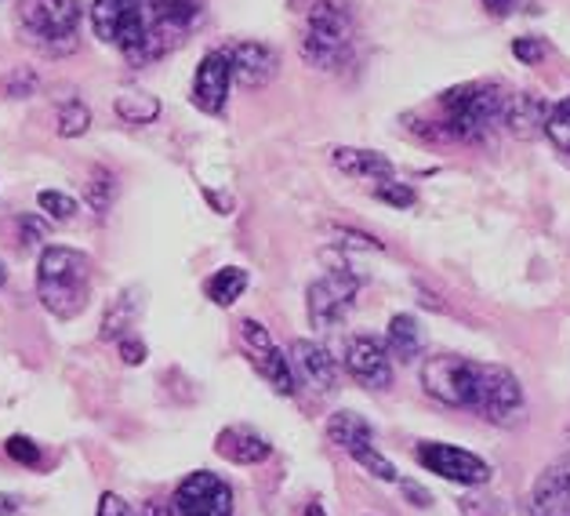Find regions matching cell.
I'll return each mask as SVG.
<instances>
[{
	"mask_svg": "<svg viewBox=\"0 0 570 516\" xmlns=\"http://www.w3.org/2000/svg\"><path fill=\"white\" fill-rule=\"evenodd\" d=\"M138 313H142V288L120 291V295L114 299V305H109L106 317H102V331L99 334L106 342H120L124 334H131Z\"/></svg>",
	"mask_w": 570,
	"mask_h": 516,
	"instance_id": "22",
	"label": "cell"
},
{
	"mask_svg": "<svg viewBox=\"0 0 570 516\" xmlns=\"http://www.w3.org/2000/svg\"><path fill=\"white\" fill-rule=\"evenodd\" d=\"M327 440L335 444V448H342L350 458H356L360 466H364L374 480L382 484H396V466L389 463V458L374 448V429L364 415L356 411H338L331 415L327 422Z\"/></svg>",
	"mask_w": 570,
	"mask_h": 516,
	"instance_id": "7",
	"label": "cell"
},
{
	"mask_svg": "<svg viewBox=\"0 0 570 516\" xmlns=\"http://www.w3.org/2000/svg\"><path fill=\"white\" fill-rule=\"evenodd\" d=\"M55 120H59V135L62 138H80V135H88V128H91V109L85 103L69 99Z\"/></svg>",
	"mask_w": 570,
	"mask_h": 516,
	"instance_id": "26",
	"label": "cell"
},
{
	"mask_svg": "<svg viewBox=\"0 0 570 516\" xmlns=\"http://www.w3.org/2000/svg\"><path fill=\"white\" fill-rule=\"evenodd\" d=\"M414 458H419L422 469L436 473L440 480H451L462 487H480L494 477L491 463H483L480 455L454 448V444H443V440H422L419 448H414Z\"/></svg>",
	"mask_w": 570,
	"mask_h": 516,
	"instance_id": "9",
	"label": "cell"
},
{
	"mask_svg": "<svg viewBox=\"0 0 570 516\" xmlns=\"http://www.w3.org/2000/svg\"><path fill=\"white\" fill-rule=\"evenodd\" d=\"M37 299L59 320H73L85 313L91 299V259L85 251L45 247L37 270Z\"/></svg>",
	"mask_w": 570,
	"mask_h": 516,
	"instance_id": "3",
	"label": "cell"
},
{
	"mask_svg": "<svg viewBox=\"0 0 570 516\" xmlns=\"http://www.w3.org/2000/svg\"><path fill=\"white\" fill-rule=\"evenodd\" d=\"M483 386V364L469 357H454V353H440L429 357L422 364V389L443 408L454 411H472L476 408Z\"/></svg>",
	"mask_w": 570,
	"mask_h": 516,
	"instance_id": "4",
	"label": "cell"
},
{
	"mask_svg": "<svg viewBox=\"0 0 570 516\" xmlns=\"http://www.w3.org/2000/svg\"><path fill=\"white\" fill-rule=\"evenodd\" d=\"M400 491H403V495H407V498H414V506H419V509H422V506H429V495L422 491V487H419V484L403 480V484H400Z\"/></svg>",
	"mask_w": 570,
	"mask_h": 516,
	"instance_id": "36",
	"label": "cell"
},
{
	"mask_svg": "<svg viewBox=\"0 0 570 516\" xmlns=\"http://www.w3.org/2000/svg\"><path fill=\"white\" fill-rule=\"evenodd\" d=\"M527 516H570V458H560L538 473L523 502Z\"/></svg>",
	"mask_w": 570,
	"mask_h": 516,
	"instance_id": "16",
	"label": "cell"
},
{
	"mask_svg": "<svg viewBox=\"0 0 570 516\" xmlns=\"http://www.w3.org/2000/svg\"><path fill=\"white\" fill-rule=\"evenodd\" d=\"M229 88H233V62L226 48L207 51L197 66V77H193V106L207 117H218L229 103Z\"/></svg>",
	"mask_w": 570,
	"mask_h": 516,
	"instance_id": "14",
	"label": "cell"
},
{
	"mask_svg": "<svg viewBox=\"0 0 570 516\" xmlns=\"http://www.w3.org/2000/svg\"><path fill=\"white\" fill-rule=\"evenodd\" d=\"M305 516H324V509H320V506H309V509H305Z\"/></svg>",
	"mask_w": 570,
	"mask_h": 516,
	"instance_id": "39",
	"label": "cell"
},
{
	"mask_svg": "<svg viewBox=\"0 0 570 516\" xmlns=\"http://www.w3.org/2000/svg\"><path fill=\"white\" fill-rule=\"evenodd\" d=\"M342 236V247H360V251H382V244L374 241V236H367V233H356V230H342L338 233Z\"/></svg>",
	"mask_w": 570,
	"mask_h": 516,
	"instance_id": "34",
	"label": "cell"
},
{
	"mask_svg": "<svg viewBox=\"0 0 570 516\" xmlns=\"http://www.w3.org/2000/svg\"><path fill=\"white\" fill-rule=\"evenodd\" d=\"M472 415H480L483 422L502 426V429H517L527 418V397L520 379L502 364H483V386H480V400Z\"/></svg>",
	"mask_w": 570,
	"mask_h": 516,
	"instance_id": "8",
	"label": "cell"
},
{
	"mask_svg": "<svg viewBox=\"0 0 570 516\" xmlns=\"http://www.w3.org/2000/svg\"><path fill=\"white\" fill-rule=\"evenodd\" d=\"M240 334H244V345L247 353H252V364L255 371L273 386V393L281 397H295L298 393V374H295V364H291V357L281 350V345L273 342V334L266 331V324H258V320H240Z\"/></svg>",
	"mask_w": 570,
	"mask_h": 516,
	"instance_id": "10",
	"label": "cell"
},
{
	"mask_svg": "<svg viewBox=\"0 0 570 516\" xmlns=\"http://www.w3.org/2000/svg\"><path fill=\"white\" fill-rule=\"evenodd\" d=\"M19 19L33 37L48 45H69L73 48L77 26L85 19L80 0H19Z\"/></svg>",
	"mask_w": 570,
	"mask_h": 516,
	"instance_id": "11",
	"label": "cell"
},
{
	"mask_svg": "<svg viewBox=\"0 0 570 516\" xmlns=\"http://www.w3.org/2000/svg\"><path fill=\"white\" fill-rule=\"evenodd\" d=\"M385 345H389V353H393V360L411 364V360H419L425 350V331L411 313H396L393 320H389Z\"/></svg>",
	"mask_w": 570,
	"mask_h": 516,
	"instance_id": "21",
	"label": "cell"
},
{
	"mask_svg": "<svg viewBox=\"0 0 570 516\" xmlns=\"http://www.w3.org/2000/svg\"><path fill=\"white\" fill-rule=\"evenodd\" d=\"M512 55H517L523 66H541V59L549 55V45L541 37H517L512 40Z\"/></svg>",
	"mask_w": 570,
	"mask_h": 516,
	"instance_id": "32",
	"label": "cell"
},
{
	"mask_svg": "<svg viewBox=\"0 0 570 516\" xmlns=\"http://www.w3.org/2000/svg\"><path fill=\"white\" fill-rule=\"evenodd\" d=\"M374 201H382L389 207H414L419 204V193H414V186L400 183V178H385V183H374Z\"/></svg>",
	"mask_w": 570,
	"mask_h": 516,
	"instance_id": "27",
	"label": "cell"
},
{
	"mask_svg": "<svg viewBox=\"0 0 570 516\" xmlns=\"http://www.w3.org/2000/svg\"><path fill=\"white\" fill-rule=\"evenodd\" d=\"M509 95L498 80H469L448 88L436 99V117L429 135L448 138V143L480 146L494 135L498 124H505Z\"/></svg>",
	"mask_w": 570,
	"mask_h": 516,
	"instance_id": "1",
	"label": "cell"
},
{
	"mask_svg": "<svg viewBox=\"0 0 570 516\" xmlns=\"http://www.w3.org/2000/svg\"><path fill=\"white\" fill-rule=\"evenodd\" d=\"M19 513V498L0 491V516H16Z\"/></svg>",
	"mask_w": 570,
	"mask_h": 516,
	"instance_id": "38",
	"label": "cell"
},
{
	"mask_svg": "<svg viewBox=\"0 0 570 516\" xmlns=\"http://www.w3.org/2000/svg\"><path fill=\"white\" fill-rule=\"evenodd\" d=\"M207 299H212L215 305H222V310H229V305L236 302L247 291V270L240 266H222L212 281H207Z\"/></svg>",
	"mask_w": 570,
	"mask_h": 516,
	"instance_id": "24",
	"label": "cell"
},
{
	"mask_svg": "<svg viewBox=\"0 0 570 516\" xmlns=\"http://www.w3.org/2000/svg\"><path fill=\"white\" fill-rule=\"evenodd\" d=\"M114 114L124 124H131V128H146V124H153L160 117V99L142 91V88H124L114 99Z\"/></svg>",
	"mask_w": 570,
	"mask_h": 516,
	"instance_id": "23",
	"label": "cell"
},
{
	"mask_svg": "<svg viewBox=\"0 0 570 516\" xmlns=\"http://www.w3.org/2000/svg\"><path fill=\"white\" fill-rule=\"evenodd\" d=\"M549 143L563 153V157H570V95L563 103L552 106V117H549Z\"/></svg>",
	"mask_w": 570,
	"mask_h": 516,
	"instance_id": "28",
	"label": "cell"
},
{
	"mask_svg": "<svg viewBox=\"0 0 570 516\" xmlns=\"http://www.w3.org/2000/svg\"><path fill=\"white\" fill-rule=\"evenodd\" d=\"M4 281H8V273H4V266H0V288H4Z\"/></svg>",
	"mask_w": 570,
	"mask_h": 516,
	"instance_id": "40",
	"label": "cell"
},
{
	"mask_svg": "<svg viewBox=\"0 0 570 516\" xmlns=\"http://www.w3.org/2000/svg\"><path fill=\"white\" fill-rule=\"evenodd\" d=\"M549 117H552V106L541 99L534 91H512L509 95V106H505V128L531 143V138H541L549 132Z\"/></svg>",
	"mask_w": 570,
	"mask_h": 516,
	"instance_id": "18",
	"label": "cell"
},
{
	"mask_svg": "<svg viewBox=\"0 0 570 516\" xmlns=\"http://www.w3.org/2000/svg\"><path fill=\"white\" fill-rule=\"evenodd\" d=\"M91 30L102 45H114L128 59L142 48V40L153 30L149 0H95L91 4Z\"/></svg>",
	"mask_w": 570,
	"mask_h": 516,
	"instance_id": "5",
	"label": "cell"
},
{
	"mask_svg": "<svg viewBox=\"0 0 570 516\" xmlns=\"http://www.w3.org/2000/svg\"><path fill=\"white\" fill-rule=\"evenodd\" d=\"M567 437H570V426H567Z\"/></svg>",
	"mask_w": 570,
	"mask_h": 516,
	"instance_id": "42",
	"label": "cell"
},
{
	"mask_svg": "<svg viewBox=\"0 0 570 516\" xmlns=\"http://www.w3.org/2000/svg\"><path fill=\"white\" fill-rule=\"evenodd\" d=\"M287 4H291V8H295V11H298V4H302V0H287Z\"/></svg>",
	"mask_w": 570,
	"mask_h": 516,
	"instance_id": "41",
	"label": "cell"
},
{
	"mask_svg": "<svg viewBox=\"0 0 570 516\" xmlns=\"http://www.w3.org/2000/svg\"><path fill=\"white\" fill-rule=\"evenodd\" d=\"M4 451H8L11 463H19V466H40V444L30 440L26 434L8 437V440H4Z\"/></svg>",
	"mask_w": 570,
	"mask_h": 516,
	"instance_id": "30",
	"label": "cell"
},
{
	"mask_svg": "<svg viewBox=\"0 0 570 516\" xmlns=\"http://www.w3.org/2000/svg\"><path fill=\"white\" fill-rule=\"evenodd\" d=\"M291 364H295L298 382H305L320 397H331L338 389V382H342L338 360L331 357L320 342H313V339L291 342Z\"/></svg>",
	"mask_w": 570,
	"mask_h": 516,
	"instance_id": "15",
	"label": "cell"
},
{
	"mask_svg": "<svg viewBox=\"0 0 570 516\" xmlns=\"http://www.w3.org/2000/svg\"><path fill=\"white\" fill-rule=\"evenodd\" d=\"M345 371L350 379L360 382L374 393H385L393 386V353H389L385 339H374V334H353L345 342Z\"/></svg>",
	"mask_w": 570,
	"mask_h": 516,
	"instance_id": "13",
	"label": "cell"
},
{
	"mask_svg": "<svg viewBox=\"0 0 570 516\" xmlns=\"http://www.w3.org/2000/svg\"><path fill=\"white\" fill-rule=\"evenodd\" d=\"M229 62H233V80L240 88H266V84L281 74V55L276 48L262 45V40H236L226 48Z\"/></svg>",
	"mask_w": 570,
	"mask_h": 516,
	"instance_id": "17",
	"label": "cell"
},
{
	"mask_svg": "<svg viewBox=\"0 0 570 516\" xmlns=\"http://www.w3.org/2000/svg\"><path fill=\"white\" fill-rule=\"evenodd\" d=\"M480 4L491 11V16H509V11L517 8V0H480Z\"/></svg>",
	"mask_w": 570,
	"mask_h": 516,
	"instance_id": "37",
	"label": "cell"
},
{
	"mask_svg": "<svg viewBox=\"0 0 570 516\" xmlns=\"http://www.w3.org/2000/svg\"><path fill=\"white\" fill-rule=\"evenodd\" d=\"M19 226H22V241H26V244H40V241L48 236V226H45L40 218H22Z\"/></svg>",
	"mask_w": 570,
	"mask_h": 516,
	"instance_id": "35",
	"label": "cell"
},
{
	"mask_svg": "<svg viewBox=\"0 0 570 516\" xmlns=\"http://www.w3.org/2000/svg\"><path fill=\"white\" fill-rule=\"evenodd\" d=\"M88 207L95 215H106L109 207H114V197H117V175L109 172V167H95L91 178H88Z\"/></svg>",
	"mask_w": 570,
	"mask_h": 516,
	"instance_id": "25",
	"label": "cell"
},
{
	"mask_svg": "<svg viewBox=\"0 0 570 516\" xmlns=\"http://www.w3.org/2000/svg\"><path fill=\"white\" fill-rule=\"evenodd\" d=\"M331 164L338 167L345 178H364V183H385L396 178L393 160L379 149H360V146H335L331 149Z\"/></svg>",
	"mask_w": 570,
	"mask_h": 516,
	"instance_id": "20",
	"label": "cell"
},
{
	"mask_svg": "<svg viewBox=\"0 0 570 516\" xmlns=\"http://www.w3.org/2000/svg\"><path fill=\"white\" fill-rule=\"evenodd\" d=\"M302 59L313 69L335 74L353 62L356 51V11L350 0H313L298 40Z\"/></svg>",
	"mask_w": 570,
	"mask_h": 516,
	"instance_id": "2",
	"label": "cell"
},
{
	"mask_svg": "<svg viewBox=\"0 0 570 516\" xmlns=\"http://www.w3.org/2000/svg\"><path fill=\"white\" fill-rule=\"evenodd\" d=\"M360 295V276L350 266H331L324 276H316L305 291V313L316 331H331L338 320L353 310Z\"/></svg>",
	"mask_w": 570,
	"mask_h": 516,
	"instance_id": "6",
	"label": "cell"
},
{
	"mask_svg": "<svg viewBox=\"0 0 570 516\" xmlns=\"http://www.w3.org/2000/svg\"><path fill=\"white\" fill-rule=\"evenodd\" d=\"M99 516H160V513H157V506H142V509H135L131 502H124L120 495L106 491V495L99 498Z\"/></svg>",
	"mask_w": 570,
	"mask_h": 516,
	"instance_id": "31",
	"label": "cell"
},
{
	"mask_svg": "<svg viewBox=\"0 0 570 516\" xmlns=\"http://www.w3.org/2000/svg\"><path fill=\"white\" fill-rule=\"evenodd\" d=\"M120 345V357H124V364H142L146 360V342H138V339H131V334H124V339L117 342Z\"/></svg>",
	"mask_w": 570,
	"mask_h": 516,
	"instance_id": "33",
	"label": "cell"
},
{
	"mask_svg": "<svg viewBox=\"0 0 570 516\" xmlns=\"http://www.w3.org/2000/svg\"><path fill=\"white\" fill-rule=\"evenodd\" d=\"M171 516H233V491L218 473L197 469L175 487Z\"/></svg>",
	"mask_w": 570,
	"mask_h": 516,
	"instance_id": "12",
	"label": "cell"
},
{
	"mask_svg": "<svg viewBox=\"0 0 570 516\" xmlns=\"http://www.w3.org/2000/svg\"><path fill=\"white\" fill-rule=\"evenodd\" d=\"M37 204H40V212H48L55 222H69L77 215V201L69 197V193H59V189H40Z\"/></svg>",
	"mask_w": 570,
	"mask_h": 516,
	"instance_id": "29",
	"label": "cell"
},
{
	"mask_svg": "<svg viewBox=\"0 0 570 516\" xmlns=\"http://www.w3.org/2000/svg\"><path fill=\"white\" fill-rule=\"evenodd\" d=\"M215 451L233 466H258L273 455V444L255 426H226L215 437Z\"/></svg>",
	"mask_w": 570,
	"mask_h": 516,
	"instance_id": "19",
	"label": "cell"
}]
</instances>
